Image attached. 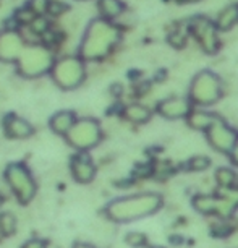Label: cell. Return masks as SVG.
Returning a JSON list of instances; mask_svg holds the SVG:
<instances>
[{"mask_svg": "<svg viewBox=\"0 0 238 248\" xmlns=\"http://www.w3.org/2000/svg\"><path fill=\"white\" fill-rule=\"evenodd\" d=\"M164 206V200L154 191H143L112 200L105 206L104 214L112 222H133L156 214Z\"/></svg>", "mask_w": 238, "mask_h": 248, "instance_id": "1", "label": "cell"}, {"mask_svg": "<svg viewBox=\"0 0 238 248\" xmlns=\"http://www.w3.org/2000/svg\"><path fill=\"white\" fill-rule=\"evenodd\" d=\"M3 177H5L8 188L15 195L18 203L28 204L36 196L37 184L31 174V170L23 162L8 164L5 170H3Z\"/></svg>", "mask_w": 238, "mask_h": 248, "instance_id": "2", "label": "cell"}, {"mask_svg": "<svg viewBox=\"0 0 238 248\" xmlns=\"http://www.w3.org/2000/svg\"><path fill=\"white\" fill-rule=\"evenodd\" d=\"M67 143L79 153L89 151L101 143L102 130L99 122L94 119H81L73 124L70 132L65 135Z\"/></svg>", "mask_w": 238, "mask_h": 248, "instance_id": "3", "label": "cell"}, {"mask_svg": "<svg viewBox=\"0 0 238 248\" xmlns=\"http://www.w3.org/2000/svg\"><path fill=\"white\" fill-rule=\"evenodd\" d=\"M235 195L237 190H232L230 195H196L193 198V208L199 214L228 219L238 206V198H235Z\"/></svg>", "mask_w": 238, "mask_h": 248, "instance_id": "4", "label": "cell"}, {"mask_svg": "<svg viewBox=\"0 0 238 248\" xmlns=\"http://www.w3.org/2000/svg\"><path fill=\"white\" fill-rule=\"evenodd\" d=\"M222 93L221 81L211 72L198 73L191 81L190 86V102H194L198 106H211L219 101Z\"/></svg>", "mask_w": 238, "mask_h": 248, "instance_id": "5", "label": "cell"}, {"mask_svg": "<svg viewBox=\"0 0 238 248\" xmlns=\"http://www.w3.org/2000/svg\"><path fill=\"white\" fill-rule=\"evenodd\" d=\"M54 81L62 90H73L85 79V67L78 59H63L52 67Z\"/></svg>", "mask_w": 238, "mask_h": 248, "instance_id": "6", "label": "cell"}, {"mask_svg": "<svg viewBox=\"0 0 238 248\" xmlns=\"http://www.w3.org/2000/svg\"><path fill=\"white\" fill-rule=\"evenodd\" d=\"M204 133H206V140L211 144V148L216 149L217 153L225 154V156L232 153L238 138V132L228 127L221 117H216V120L209 125Z\"/></svg>", "mask_w": 238, "mask_h": 248, "instance_id": "7", "label": "cell"}, {"mask_svg": "<svg viewBox=\"0 0 238 248\" xmlns=\"http://www.w3.org/2000/svg\"><path fill=\"white\" fill-rule=\"evenodd\" d=\"M117 39V32L110 26H99L92 30L89 36L83 44V57L85 59H101L109 52Z\"/></svg>", "mask_w": 238, "mask_h": 248, "instance_id": "8", "label": "cell"}, {"mask_svg": "<svg viewBox=\"0 0 238 248\" xmlns=\"http://www.w3.org/2000/svg\"><path fill=\"white\" fill-rule=\"evenodd\" d=\"M52 65L50 52L45 49H31L23 54L20 60V72L25 77H37L47 72Z\"/></svg>", "mask_w": 238, "mask_h": 248, "instance_id": "9", "label": "cell"}, {"mask_svg": "<svg viewBox=\"0 0 238 248\" xmlns=\"http://www.w3.org/2000/svg\"><path fill=\"white\" fill-rule=\"evenodd\" d=\"M70 172L78 184H89L96 177V164L89 154L78 153L70 162Z\"/></svg>", "mask_w": 238, "mask_h": 248, "instance_id": "10", "label": "cell"}, {"mask_svg": "<svg viewBox=\"0 0 238 248\" xmlns=\"http://www.w3.org/2000/svg\"><path fill=\"white\" fill-rule=\"evenodd\" d=\"M157 112L169 120L183 119L191 112V102L185 97H172V99L162 101L157 106Z\"/></svg>", "mask_w": 238, "mask_h": 248, "instance_id": "11", "label": "cell"}, {"mask_svg": "<svg viewBox=\"0 0 238 248\" xmlns=\"http://www.w3.org/2000/svg\"><path fill=\"white\" fill-rule=\"evenodd\" d=\"M5 133L10 140H26L32 135V127L21 117L8 115L5 119Z\"/></svg>", "mask_w": 238, "mask_h": 248, "instance_id": "12", "label": "cell"}, {"mask_svg": "<svg viewBox=\"0 0 238 248\" xmlns=\"http://www.w3.org/2000/svg\"><path fill=\"white\" fill-rule=\"evenodd\" d=\"M196 37L199 39V43L204 47L206 52H216L217 50V41L214 36V26L208 20H199L198 30H194Z\"/></svg>", "mask_w": 238, "mask_h": 248, "instance_id": "13", "label": "cell"}, {"mask_svg": "<svg viewBox=\"0 0 238 248\" xmlns=\"http://www.w3.org/2000/svg\"><path fill=\"white\" fill-rule=\"evenodd\" d=\"M76 122L74 114L70 110H62L57 112L52 119H50V130L55 135H67L70 132V128L73 127V124Z\"/></svg>", "mask_w": 238, "mask_h": 248, "instance_id": "14", "label": "cell"}, {"mask_svg": "<svg viewBox=\"0 0 238 248\" xmlns=\"http://www.w3.org/2000/svg\"><path fill=\"white\" fill-rule=\"evenodd\" d=\"M217 115L211 114V112H204V110H191L188 115H186V122L191 128L194 130H201V132H206L209 125L216 120Z\"/></svg>", "mask_w": 238, "mask_h": 248, "instance_id": "15", "label": "cell"}, {"mask_svg": "<svg viewBox=\"0 0 238 248\" xmlns=\"http://www.w3.org/2000/svg\"><path fill=\"white\" fill-rule=\"evenodd\" d=\"M214 177H216V184L223 190H233L238 182L237 172L232 167H219L214 172Z\"/></svg>", "mask_w": 238, "mask_h": 248, "instance_id": "16", "label": "cell"}, {"mask_svg": "<svg viewBox=\"0 0 238 248\" xmlns=\"http://www.w3.org/2000/svg\"><path fill=\"white\" fill-rule=\"evenodd\" d=\"M20 49H21V44L15 36H12L10 39H8V37L0 39V59L2 60L16 59L18 54H20Z\"/></svg>", "mask_w": 238, "mask_h": 248, "instance_id": "17", "label": "cell"}, {"mask_svg": "<svg viewBox=\"0 0 238 248\" xmlns=\"http://www.w3.org/2000/svg\"><path fill=\"white\" fill-rule=\"evenodd\" d=\"M123 114L130 122H133V124H144V122H148L151 119V110L146 109V107L141 104L128 106L127 109L123 110Z\"/></svg>", "mask_w": 238, "mask_h": 248, "instance_id": "18", "label": "cell"}, {"mask_svg": "<svg viewBox=\"0 0 238 248\" xmlns=\"http://www.w3.org/2000/svg\"><path fill=\"white\" fill-rule=\"evenodd\" d=\"M18 227V217L10 211H5L0 214V235L10 237L16 232Z\"/></svg>", "mask_w": 238, "mask_h": 248, "instance_id": "19", "label": "cell"}, {"mask_svg": "<svg viewBox=\"0 0 238 248\" xmlns=\"http://www.w3.org/2000/svg\"><path fill=\"white\" fill-rule=\"evenodd\" d=\"M209 166H211V159L208 156H193L188 159V162H186V167H188V170L191 172H203L209 169Z\"/></svg>", "mask_w": 238, "mask_h": 248, "instance_id": "20", "label": "cell"}, {"mask_svg": "<svg viewBox=\"0 0 238 248\" xmlns=\"http://www.w3.org/2000/svg\"><path fill=\"white\" fill-rule=\"evenodd\" d=\"M125 243L133 248H143L148 245V237H146V233L138 232V231L128 232L127 235H125Z\"/></svg>", "mask_w": 238, "mask_h": 248, "instance_id": "21", "label": "cell"}, {"mask_svg": "<svg viewBox=\"0 0 238 248\" xmlns=\"http://www.w3.org/2000/svg\"><path fill=\"white\" fill-rule=\"evenodd\" d=\"M237 16H238L237 7L227 8V10L221 15V18H219V28H221V30H228V28L233 25V21L237 20Z\"/></svg>", "mask_w": 238, "mask_h": 248, "instance_id": "22", "label": "cell"}, {"mask_svg": "<svg viewBox=\"0 0 238 248\" xmlns=\"http://www.w3.org/2000/svg\"><path fill=\"white\" fill-rule=\"evenodd\" d=\"M99 7H101V12L104 13L105 16H115V15H119L120 8H122V5H120L119 0H101Z\"/></svg>", "mask_w": 238, "mask_h": 248, "instance_id": "23", "label": "cell"}, {"mask_svg": "<svg viewBox=\"0 0 238 248\" xmlns=\"http://www.w3.org/2000/svg\"><path fill=\"white\" fill-rule=\"evenodd\" d=\"M47 21L44 20V18H36L34 21L31 23V28H32V31L36 32V34H44L45 30H47Z\"/></svg>", "mask_w": 238, "mask_h": 248, "instance_id": "24", "label": "cell"}, {"mask_svg": "<svg viewBox=\"0 0 238 248\" xmlns=\"http://www.w3.org/2000/svg\"><path fill=\"white\" fill-rule=\"evenodd\" d=\"M47 5L49 2L47 0H32L31 2V12H36V13H43L44 10H47Z\"/></svg>", "mask_w": 238, "mask_h": 248, "instance_id": "25", "label": "cell"}, {"mask_svg": "<svg viewBox=\"0 0 238 248\" xmlns=\"http://www.w3.org/2000/svg\"><path fill=\"white\" fill-rule=\"evenodd\" d=\"M21 248H47V245L43 240H39V238H31V240L23 243Z\"/></svg>", "mask_w": 238, "mask_h": 248, "instance_id": "26", "label": "cell"}, {"mask_svg": "<svg viewBox=\"0 0 238 248\" xmlns=\"http://www.w3.org/2000/svg\"><path fill=\"white\" fill-rule=\"evenodd\" d=\"M47 8H49V12L52 13V15H60V13H62L63 10H67V7L62 5V3H59V2L49 3Z\"/></svg>", "mask_w": 238, "mask_h": 248, "instance_id": "27", "label": "cell"}, {"mask_svg": "<svg viewBox=\"0 0 238 248\" xmlns=\"http://www.w3.org/2000/svg\"><path fill=\"white\" fill-rule=\"evenodd\" d=\"M228 157H230V162L233 164V166L238 167V138H237L235 146H233V149H232V153L228 154Z\"/></svg>", "mask_w": 238, "mask_h": 248, "instance_id": "28", "label": "cell"}, {"mask_svg": "<svg viewBox=\"0 0 238 248\" xmlns=\"http://www.w3.org/2000/svg\"><path fill=\"white\" fill-rule=\"evenodd\" d=\"M73 248H96V247H92L89 245V243H83V242H78V243H74Z\"/></svg>", "mask_w": 238, "mask_h": 248, "instance_id": "29", "label": "cell"}, {"mask_svg": "<svg viewBox=\"0 0 238 248\" xmlns=\"http://www.w3.org/2000/svg\"><path fill=\"white\" fill-rule=\"evenodd\" d=\"M2 204H3V196H2V193H0V208H2Z\"/></svg>", "mask_w": 238, "mask_h": 248, "instance_id": "30", "label": "cell"}, {"mask_svg": "<svg viewBox=\"0 0 238 248\" xmlns=\"http://www.w3.org/2000/svg\"><path fill=\"white\" fill-rule=\"evenodd\" d=\"M151 248H162V247H151Z\"/></svg>", "mask_w": 238, "mask_h": 248, "instance_id": "31", "label": "cell"}]
</instances>
